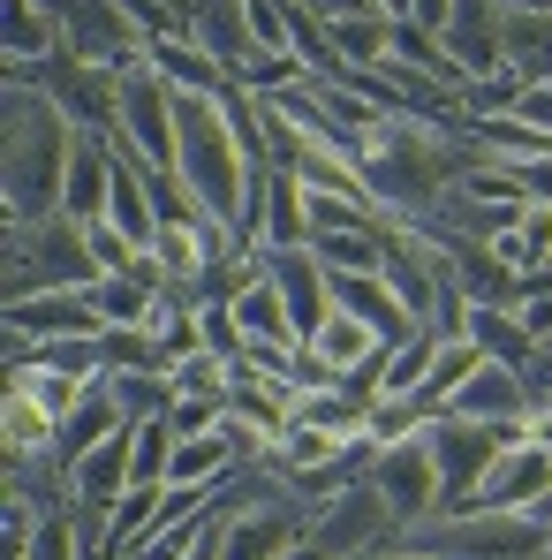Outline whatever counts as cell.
Segmentation results:
<instances>
[{"instance_id": "6da1fadb", "label": "cell", "mask_w": 552, "mask_h": 560, "mask_svg": "<svg viewBox=\"0 0 552 560\" xmlns=\"http://www.w3.org/2000/svg\"><path fill=\"white\" fill-rule=\"evenodd\" d=\"M484 152L477 144H447L439 121H416V114H378L364 137H356V167H364L371 197L386 212H409V228H424L439 212V197L477 167Z\"/></svg>"}, {"instance_id": "7a4b0ae2", "label": "cell", "mask_w": 552, "mask_h": 560, "mask_svg": "<svg viewBox=\"0 0 552 560\" xmlns=\"http://www.w3.org/2000/svg\"><path fill=\"white\" fill-rule=\"evenodd\" d=\"M69 152H77V121L46 92H8V189L0 212L8 220H54L61 183H69Z\"/></svg>"}, {"instance_id": "3957f363", "label": "cell", "mask_w": 552, "mask_h": 560, "mask_svg": "<svg viewBox=\"0 0 552 560\" xmlns=\"http://www.w3.org/2000/svg\"><path fill=\"white\" fill-rule=\"evenodd\" d=\"M106 266L92 250V228L54 212V220H8V303L46 295V288H98Z\"/></svg>"}, {"instance_id": "277c9868", "label": "cell", "mask_w": 552, "mask_h": 560, "mask_svg": "<svg viewBox=\"0 0 552 560\" xmlns=\"http://www.w3.org/2000/svg\"><path fill=\"white\" fill-rule=\"evenodd\" d=\"M545 530L538 515H432V523H409L394 530V546H409L416 560H545Z\"/></svg>"}, {"instance_id": "5b68a950", "label": "cell", "mask_w": 552, "mask_h": 560, "mask_svg": "<svg viewBox=\"0 0 552 560\" xmlns=\"http://www.w3.org/2000/svg\"><path fill=\"white\" fill-rule=\"evenodd\" d=\"M129 152H137V167H152V175H183V129H175V84L137 54V61H121V129H114Z\"/></svg>"}, {"instance_id": "8992f818", "label": "cell", "mask_w": 552, "mask_h": 560, "mask_svg": "<svg viewBox=\"0 0 552 560\" xmlns=\"http://www.w3.org/2000/svg\"><path fill=\"white\" fill-rule=\"evenodd\" d=\"M424 440H432V463H439V492H447V508L439 515H461L469 500H477V485H484V469L500 463L522 432L515 424H477V417H432L424 424Z\"/></svg>"}, {"instance_id": "52a82bcc", "label": "cell", "mask_w": 552, "mask_h": 560, "mask_svg": "<svg viewBox=\"0 0 552 560\" xmlns=\"http://www.w3.org/2000/svg\"><path fill=\"white\" fill-rule=\"evenodd\" d=\"M371 485H378V500L394 508L401 530H409V523H432V515L447 508V492H439V463H432V440H424V432L386 440L378 463H371Z\"/></svg>"}, {"instance_id": "ba28073f", "label": "cell", "mask_w": 552, "mask_h": 560, "mask_svg": "<svg viewBox=\"0 0 552 560\" xmlns=\"http://www.w3.org/2000/svg\"><path fill=\"white\" fill-rule=\"evenodd\" d=\"M46 15H54L61 46L98 61V69H121V61L144 54V31H137V15L121 0H46Z\"/></svg>"}, {"instance_id": "9c48e42d", "label": "cell", "mask_w": 552, "mask_h": 560, "mask_svg": "<svg viewBox=\"0 0 552 560\" xmlns=\"http://www.w3.org/2000/svg\"><path fill=\"white\" fill-rule=\"evenodd\" d=\"M310 500H295V492H258L250 508H235L227 523H220V560H287V546L310 530Z\"/></svg>"}, {"instance_id": "30bf717a", "label": "cell", "mask_w": 552, "mask_h": 560, "mask_svg": "<svg viewBox=\"0 0 552 560\" xmlns=\"http://www.w3.org/2000/svg\"><path fill=\"white\" fill-rule=\"evenodd\" d=\"M545 492H552V447H538V440L522 432L500 463L484 469V485H477L469 508H484V515H538ZM469 508H461V515H469Z\"/></svg>"}, {"instance_id": "8fae6325", "label": "cell", "mask_w": 552, "mask_h": 560, "mask_svg": "<svg viewBox=\"0 0 552 560\" xmlns=\"http://www.w3.org/2000/svg\"><path fill=\"white\" fill-rule=\"evenodd\" d=\"M394 530H401V523H394V508L378 500V485H371V477H364V485H349L341 500H326V508L310 515V538H326L341 560H364L371 546H386Z\"/></svg>"}, {"instance_id": "7c38bea8", "label": "cell", "mask_w": 552, "mask_h": 560, "mask_svg": "<svg viewBox=\"0 0 552 560\" xmlns=\"http://www.w3.org/2000/svg\"><path fill=\"white\" fill-rule=\"evenodd\" d=\"M129 485H137V424H121L106 447H92L84 463L69 469V500H77L84 523H106V515L121 508Z\"/></svg>"}, {"instance_id": "4fadbf2b", "label": "cell", "mask_w": 552, "mask_h": 560, "mask_svg": "<svg viewBox=\"0 0 552 560\" xmlns=\"http://www.w3.org/2000/svg\"><path fill=\"white\" fill-rule=\"evenodd\" d=\"M8 334L15 341H84V334H106L92 288H46V295H23L8 303Z\"/></svg>"}, {"instance_id": "5bb4252c", "label": "cell", "mask_w": 552, "mask_h": 560, "mask_svg": "<svg viewBox=\"0 0 552 560\" xmlns=\"http://www.w3.org/2000/svg\"><path fill=\"white\" fill-rule=\"evenodd\" d=\"M439 46L461 61L469 84H500L507 77V38H500V0H455Z\"/></svg>"}, {"instance_id": "9a60e30c", "label": "cell", "mask_w": 552, "mask_h": 560, "mask_svg": "<svg viewBox=\"0 0 552 560\" xmlns=\"http://www.w3.org/2000/svg\"><path fill=\"white\" fill-rule=\"evenodd\" d=\"M129 424V409H121V394H114V378L98 372V378H84V394H77V409L61 417V432H54V469L69 477V469L84 463L92 447H106L114 432Z\"/></svg>"}, {"instance_id": "2e32d148", "label": "cell", "mask_w": 552, "mask_h": 560, "mask_svg": "<svg viewBox=\"0 0 552 560\" xmlns=\"http://www.w3.org/2000/svg\"><path fill=\"white\" fill-rule=\"evenodd\" d=\"M114 160H121V137L114 129H77V152H69V183H61V212L69 220H106V197H114Z\"/></svg>"}, {"instance_id": "e0dca14e", "label": "cell", "mask_w": 552, "mask_h": 560, "mask_svg": "<svg viewBox=\"0 0 552 560\" xmlns=\"http://www.w3.org/2000/svg\"><path fill=\"white\" fill-rule=\"evenodd\" d=\"M258 266H266V280H280V295L295 311V334L310 341L333 318V273L318 266V250H258Z\"/></svg>"}, {"instance_id": "ac0fdd59", "label": "cell", "mask_w": 552, "mask_h": 560, "mask_svg": "<svg viewBox=\"0 0 552 560\" xmlns=\"http://www.w3.org/2000/svg\"><path fill=\"white\" fill-rule=\"evenodd\" d=\"M455 417H477V424H530V378L515 372V364H500V357H484L477 372L461 378L455 394Z\"/></svg>"}, {"instance_id": "d6986e66", "label": "cell", "mask_w": 552, "mask_h": 560, "mask_svg": "<svg viewBox=\"0 0 552 560\" xmlns=\"http://www.w3.org/2000/svg\"><path fill=\"white\" fill-rule=\"evenodd\" d=\"M447 258H455V288L469 303H484V311H522V295H530V273H515L492 243H447Z\"/></svg>"}, {"instance_id": "ffe728a7", "label": "cell", "mask_w": 552, "mask_h": 560, "mask_svg": "<svg viewBox=\"0 0 552 560\" xmlns=\"http://www.w3.org/2000/svg\"><path fill=\"white\" fill-rule=\"evenodd\" d=\"M333 311L364 318V326L378 334V341H386V349L416 341V318H409V303L386 288V273H333Z\"/></svg>"}, {"instance_id": "44dd1931", "label": "cell", "mask_w": 552, "mask_h": 560, "mask_svg": "<svg viewBox=\"0 0 552 560\" xmlns=\"http://www.w3.org/2000/svg\"><path fill=\"white\" fill-rule=\"evenodd\" d=\"M144 61H152L175 92H212V98L235 92V69H227L212 46H197V38H152V46H144Z\"/></svg>"}, {"instance_id": "7402d4cb", "label": "cell", "mask_w": 552, "mask_h": 560, "mask_svg": "<svg viewBox=\"0 0 552 560\" xmlns=\"http://www.w3.org/2000/svg\"><path fill=\"white\" fill-rule=\"evenodd\" d=\"M258 250H310V205H303V175L273 167L266 175V220H258Z\"/></svg>"}, {"instance_id": "603a6c76", "label": "cell", "mask_w": 552, "mask_h": 560, "mask_svg": "<svg viewBox=\"0 0 552 560\" xmlns=\"http://www.w3.org/2000/svg\"><path fill=\"white\" fill-rule=\"evenodd\" d=\"M235 318H243V334L250 341H273V349H303V334H295V311H287V295H280V280H266V266H258V280L235 295Z\"/></svg>"}, {"instance_id": "cb8c5ba5", "label": "cell", "mask_w": 552, "mask_h": 560, "mask_svg": "<svg viewBox=\"0 0 552 560\" xmlns=\"http://www.w3.org/2000/svg\"><path fill=\"white\" fill-rule=\"evenodd\" d=\"M461 341H477L484 357H500V364H515V372H530V364H538V341H530V326H522L515 311H484V303H469Z\"/></svg>"}, {"instance_id": "d4e9b609", "label": "cell", "mask_w": 552, "mask_h": 560, "mask_svg": "<svg viewBox=\"0 0 552 560\" xmlns=\"http://www.w3.org/2000/svg\"><path fill=\"white\" fill-rule=\"evenodd\" d=\"M326 46L341 54V69H378L394 54V15L371 8V15H333L326 23Z\"/></svg>"}, {"instance_id": "484cf974", "label": "cell", "mask_w": 552, "mask_h": 560, "mask_svg": "<svg viewBox=\"0 0 552 560\" xmlns=\"http://www.w3.org/2000/svg\"><path fill=\"white\" fill-rule=\"evenodd\" d=\"M160 500H167V485H129L121 492V508L106 515V560L144 553V538L160 530Z\"/></svg>"}, {"instance_id": "4316f807", "label": "cell", "mask_w": 552, "mask_h": 560, "mask_svg": "<svg viewBox=\"0 0 552 560\" xmlns=\"http://www.w3.org/2000/svg\"><path fill=\"white\" fill-rule=\"evenodd\" d=\"M477 364H484V349H477V341H439L432 372H424V386H416L409 401H416L424 417H447V409H455V394H461V378L477 372Z\"/></svg>"}, {"instance_id": "83f0119b", "label": "cell", "mask_w": 552, "mask_h": 560, "mask_svg": "<svg viewBox=\"0 0 552 560\" xmlns=\"http://www.w3.org/2000/svg\"><path fill=\"white\" fill-rule=\"evenodd\" d=\"M310 349H318V357H326V364H333V372L349 378V372H356V364H371V357H378V349H386V341H378V334H371L364 318H349V311H333V318H326V326H318V334H310Z\"/></svg>"}, {"instance_id": "f1b7e54d", "label": "cell", "mask_w": 552, "mask_h": 560, "mask_svg": "<svg viewBox=\"0 0 552 560\" xmlns=\"http://www.w3.org/2000/svg\"><path fill=\"white\" fill-rule=\"evenodd\" d=\"M326 273H386V228H349V235H318L310 243Z\"/></svg>"}, {"instance_id": "f546056e", "label": "cell", "mask_w": 552, "mask_h": 560, "mask_svg": "<svg viewBox=\"0 0 552 560\" xmlns=\"http://www.w3.org/2000/svg\"><path fill=\"white\" fill-rule=\"evenodd\" d=\"M46 54H61L46 0H8V61H46Z\"/></svg>"}, {"instance_id": "4dcf8cb0", "label": "cell", "mask_w": 552, "mask_h": 560, "mask_svg": "<svg viewBox=\"0 0 552 560\" xmlns=\"http://www.w3.org/2000/svg\"><path fill=\"white\" fill-rule=\"evenodd\" d=\"M235 372H243L235 357H220V349H197V357H183V364H175L167 378H175V401H227Z\"/></svg>"}, {"instance_id": "1f68e13d", "label": "cell", "mask_w": 552, "mask_h": 560, "mask_svg": "<svg viewBox=\"0 0 552 560\" xmlns=\"http://www.w3.org/2000/svg\"><path fill=\"white\" fill-rule=\"evenodd\" d=\"M492 250H500L515 273H538V266H552V205H530V212H522V228H507Z\"/></svg>"}, {"instance_id": "d6a6232c", "label": "cell", "mask_w": 552, "mask_h": 560, "mask_svg": "<svg viewBox=\"0 0 552 560\" xmlns=\"http://www.w3.org/2000/svg\"><path fill=\"white\" fill-rule=\"evenodd\" d=\"M333 455H341V432H326V424H310V417H303V424L273 447V469H280V477H303V469L333 463Z\"/></svg>"}, {"instance_id": "836d02e7", "label": "cell", "mask_w": 552, "mask_h": 560, "mask_svg": "<svg viewBox=\"0 0 552 560\" xmlns=\"http://www.w3.org/2000/svg\"><path fill=\"white\" fill-rule=\"evenodd\" d=\"M31 560H84V515L77 508H46V523L31 538Z\"/></svg>"}, {"instance_id": "e575fe53", "label": "cell", "mask_w": 552, "mask_h": 560, "mask_svg": "<svg viewBox=\"0 0 552 560\" xmlns=\"http://www.w3.org/2000/svg\"><path fill=\"white\" fill-rule=\"evenodd\" d=\"M197 334H204V349H220V357H235L243 364V318H235V303H197Z\"/></svg>"}, {"instance_id": "d590c367", "label": "cell", "mask_w": 552, "mask_h": 560, "mask_svg": "<svg viewBox=\"0 0 552 560\" xmlns=\"http://www.w3.org/2000/svg\"><path fill=\"white\" fill-rule=\"evenodd\" d=\"M424 424H432V417H424L416 401H394V394L371 409V440H378V447H386V440H409V432H424Z\"/></svg>"}, {"instance_id": "8d00e7d4", "label": "cell", "mask_w": 552, "mask_h": 560, "mask_svg": "<svg viewBox=\"0 0 552 560\" xmlns=\"http://www.w3.org/2000/svg\"><path fill=\"white\" fill-rule=\"evenodd\" d=\"M287 386H295V394H326V386H341V372H333V364L303 341V349L287 357Z\"/></svg>"}, {"instance_id": "74e56055", "label": "cell", "mask_w": 552, "mask_h": 560, "mask_svg": "<svg viewBox=\"0 0 552 560\" xmlns=\"http://www.w3.org/2000/svg\"><path fill=\"white\" fill-rule=\"evenodd\" d=\"M92 250H98V266H106V273H129V266L144 258V250H137L129 235H114L106 220H92Z\"/></svg>"}, {"instance_id": "f35d334b", "label": "cell", "mask_w": 552, "mask_h": 560, "mask_svg": "<svg viewBox=\"0 0 552 560\" xmlns=\"http://www.w3.org/2000/svg\"><path fill=\"white\" fill-rule=\"evenodd\" d=\"M515 318H522V326H530V341H538V349H552V288H530V295H522V311H515Z\"/></svg>"}, {"instance_id": "ab89813d", "label": "cell", "mask_w": 552, "mask_h": 560, "mask_svg": "<svg viewBox=\"0 0 552 560\" xmlns=\"http://www.w3.org/2000/svg\"><path fill=\"white\" fill-rule=\"evenodd\" d=\"M447 15H455V0H409V23H424L432 38L447 31Z\"/></svg>"}, {"instance_id": "60d3db41", "label": "cell", "mask_w": 552, "mask_h": 560, "mask_svg": "<svg viewBox=\"0 0 552 560\" xmlns=\"http://www.w3.org/2000/svg\"><path fill=\"white\" fill-rule=\"evenodd\" d=\"M287 560H341V553H333V546H326V538H310V530H303V538H295V546H287Z\"/></svg>"}, {"instance_id": "b9f144b4", "label": "cell", "mask_w": 552, "mask_h": 560, "mask_svg": "<svg viewBox=\"0 0 552 560\" xmlns=\"http://www.w3.org/2000/svg\"><path fill=\"white\" fill-rule=\"evenodd\" d=\"M500 8H515V15H552V0H500Z\"/></svg>"}, {"instance_id": "7bdbcfd3", "label": "cell", "mask_w": 552, "mask_h": 560, "mask_svg": "<svg viewBox=\"0 0 552 560\" xmlns=\"http://www.w3.org/2000/svg\"><path fill=\"white\" fill-rule=\"evenodd\" d=\"M538 523H552V492H545V500H538Z\"/></svg>"}, {"instance_id": "ee69618b", "label": "cell", "mask_w": 552, "mask_h": 560, "mask_svg": "<svg viewBox=\"0 0 552 560\" xmlns=\"http://www.w3.org/2000/svg\"><path fill=\"white\" fill-rule=\"evenodd\" d=\"M545 560H552V530H545Z\"/></svg>"}, {"instance_id": "f6af8a7d", "label": "cell", "mask_w": 552, "mask_h": 560, "mask_svg": "<svg viewBox=\"0 0 552 560\" xmlns=\"http://www.w3.org/2000/svg\"><path fill=\"white\" fill-rule=\"evenodd\" d=\"M129 560H144V553H129Z\"/></svg>"}]
</instances>
